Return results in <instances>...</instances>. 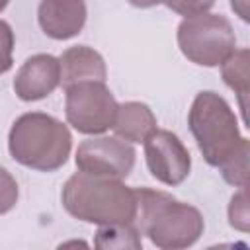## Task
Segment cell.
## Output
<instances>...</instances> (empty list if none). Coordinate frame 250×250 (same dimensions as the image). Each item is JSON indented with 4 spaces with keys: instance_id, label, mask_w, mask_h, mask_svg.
<instances>
[{
    "instance_id": "6da1fadb",
    "label": "cell",
    "mask_w": 250,
    "mask_h": 250,
    "mask_svg": "<svg viewBox=\"0 0 250 250\" xmlns=\"http://www.w3.org/2000/svg\"><path fill=\"white\" fill-rule=\"evenodd\" d=\"M188 127L203 160L219 168L227 184L246 188L250 141L242 137L229 102L213 90H201L188 111Z\"/></svg>"
},
{
    "instance_id": "7a4b0ae2",
    "label": "cell",
    "mask_w": 250,
    "mask_h": 250,
    "mask_svg": "<svg viewBox=\"0 0 250 250\" xmlns=\"http://www.w3.org/2000/svg\"><path fill=\"white\" fill-rule=\"evenodd\" d=\"M135 197L137 215L133 225L156 248L182 250L201 238L205 221L197 207L152 188H135Z\"/></svg>"
},
{
    "instance_id": "3957f363",
    "label": "cell",
    "mask_w": 250,
    "mask_h": 250,
    "mask_svg": "<svg viewBox=\"0 0 250 250\" xmlns=\"http://www.w3.org/2000/svg\"><path fill=\"white\" fill-rule=\"evenodd\" d=\"M61 203L70 217L98 227L127 225L137 215L135 188L117 178L92 176L80 170L64 182Z\"/></svg>"
},
{
    "instance_id": "277c9868",
    "label": "cell",
    "mask_w": 250,
    "mask_h": 250,
    "mask_svg": "<svg viewBox=\"0 0 250 250\" xmlns=\"http://www.w3.org/2000/svg\"><path fill=\"white\" fill-rule=\"evenodd\" d=\"M72 150V135L68 127L43 111H27L20 115L8 133L10 156L37 172H57L62 168Z\"/></svg>"
},
{
    "instance_id": "5b68a950",
    "label": "cell",
    "mask_w": 250,
    "mask_h": 250,
    "mask_svg": "<svg viewBox=\"0 0 250 250\" xmlns=\"http://www.w3.org/2000/svg\"><path fill=\"white\" fill-rule=\"evenodd\" d=\"M182 55L199 66H219L236 49L234 27L223 14H197L184 18L176 31Z\"/></svg>"
},
{
    "instance_id": "8992f818",
    "label": "cell",
    "mask_w": 250,
    "mask_h": 250,
    "mask_svg": "<svg viewBox=\"0 0 250 250\" xmlns=\"http://www.w3.org/2000/svg\"><path fill=\"white\" fill-rule=\"evenodd\" d=\"M119 104L105 82L88 80L64 88L66 123L82 135H102L113 127Z\"/></svg>"
},
{
    "instance_id": "52a82bcc",
    "label": "cell",
    "mask_w": 250,
    "mask_h": 250,
    "mask_svg": "<svg viewBox=\"0 0 250 250\" xmlns=\"http://www.w3.org/2000/svg\"><path fill=\"white\" fill-rule=\"evenodd\" d=\"M137 152L131 143L105 135H92L76 148V168L84 174L125 180L135 166Z\"/></svg>"
},
{
    "instance_id": "ba28073f",
    "label": "cell",
    "mask_w": 250,
    "mask_h": 250,
    "mask_svg": "<svg viewBox=\"0 0 250 250\" xmlns=\"http://www.w3.org/2000/svg\"><path fill=\"white\" fill-rule=\"evenodd\" d=\"M145 160L150 176L164 186H180L191 170V156L180 137L168 129H156L146 137Z\"/></svg>"
},
{
    "instance_id": "9c48e42d",
    "label": "cell",
    "mask_w": 250,
    "mask_h": 250,
    "mask_svg": "<svg viewBox=\"0 0 250 250\" xmlns=\"http://www.w3.org/2000/svg\"><path fill=\"white\" fill-rule=\"evenodd\" d=\"M14 92L21 102H39L61 86L59 59L49 53H37L25 59L14 78Z\"/></svg>"
},
{
    "instance_id": "30bf717a",
    "label": "cell",
    "mask_w": 250,
    "mask_h": 250,
    "mask_svg": "<svg viewBox=\"0 0 250 250\" xmlns=\"http://www.w3.org/2000/svg\"><path fill=\"white\" fill-rule=\"evenodd\" d=\"M86 18V0H41L37 8L41 31L55 41L76 37L84 29Z\"/></svg>"
},
{
    "instance_id": "8fae6325",
    "label": "cell",
    "mask_w": 250,
    "mask_h": 250,
    "mask_svg": "<svg viewBox=\"0 0 250 250\" xmlns=\"http://www.w3.org/2000/svg\"><path fill=\"white\" fill-rule=\"evenodd\" d=\"M59 64H61V86L62 88H68L78 82H88V80L105 82L107 78V66H105L104 57L88 45L68 47L59 57Z\"/></svg>"
},
{
    "instance_id": "7c38bea8",
    "label": "cell",
    "mask_w": 250,
    "mask_h": 250,
    "mask_svg": "<svg viewBox=\"0 0 250 250\" xmlns=\"http://www.w3.org/2000/svg\"><path fill=\"white\" fill-rule=\"evenodd\" d=\"M156 125H158L156 115L146 104L125 102V104H119L111 129L119 139L127 143H145L146 137L158 129Z\"/></svg>"
},
{
    "instance_id": "4fadbf2b",
    "label": "cell",
    "mask_w": 250,
    "mask_h": 250,
    "mask_svg": "<svg viewBox=\"0 0 250 250\" xmlns=\"http://www.w3.org/2000/svg\"><path fill=\"white\" fill-rule=\"evenodd\" d=\"M248 62H250V51L248 49H234V53L219 64L223 82L236 94L238 109L242 113V123L246 127H248V94H250Z\"/></svg>"
},
{
    "instance_id": "5bb4252c",
    "label": "cell",
    "mask_w": 250,
    "mask_h": 250,
    "mask_svg": "<svg viewBox=\"0 0 250 250\" xmlns=\"http://www.w3.org/2000/svg\"><path fill=\"white\" fill-rule=\"evenodd\" d=\"M94 246L102 250H141V232L133 223L127 225H102L96 230Z\"/></svg>"
},
{
    "instance_id": "9a60e30c",
    "label": "cell",
    "mask_w": 250,
    "mask_h": 250,
    "mask_svg": "<svg viewBox=\"0 0 250 250\" xmlns=\"http://www.w3.org/2000/svg\"><path fill=\"white\" fill-rule=\"evenodd\" d=\"M229 225L240 232L250 230V211H248V191L246 188H238V191L230 197L229 209Z\"/></svg>"
},
{
    "instance_id": "2e32d148",
    "label": "cell",
    "mask_w": 250,
    "mask_h": 250,
    "mask_svg": "<svg viewBox=\"0 0 250 250\" xmlns=\"http://www.w3.org/2000/svg\"><path fill=\"white\" fill-rule=\"evenodd\" d=\"M18 199H20V188L16 178L4 166H0V215L10 213L16 207Z\"/></svg>"
},
{
    "instance_id": "e0dca14e",
    "label": "cell",
    "mask_w": 250,
    "mask_h": 250,
    "mask_svg": "<svg viewBox=\"0 0 250 250\" xmlns=\"http://www.w3.org/2000/svg\"><path fill=\"white\" fill-rule=\"evenodd\" d=\"M14 29L6 20H0V76L6 74L14 64Z\"/></svg>"
},
{
    "instance_id": "ac0fdd59",
    "label": "cell",
    "mask_w": 250,
    "mask_h": 250,
    "mask_svg": "<svg viewBox=\"0 0 250 250\" xmlns=\"http://www.w3.org/2000/svg\"><path fill=\"white\" fill-rule=\"evenodd\" d=\"M162 4L176 12L178 16L189 18V16H197V14H205L215 6V0H162Z\"/></svg>"
},
{
    "instance_id": "d6986e66",
    "label": "cell",
    "mask_w": 250,
    "mask_h": 250,
    "mask_svg": "<svg viewBox=\"0 0 250 250\" xmlns=\"http://www.w3.org/2000/svg\"><path fill=\"white\" fill-rule=\"evenodd\" d=\"M230 8H232V12H234L242 21H248V20H250L248 0H230Z\"/></svg>"
},
{
    "instance_id": "ffe728a7",
    "label": "cell",
    "mask_w": 250,
    "mask_h": 250,
    "mask_svg": "<svg viewBox=\"0 0 250 250\" xmlns=\"http://www.w3.org/2000/svg\"><path fill=\"white\" fill-rule=\"evenodd\" d=\"M127 2L135 8H152V6L162 4V0H127Z\"/></svg>"
},
{
    "instance_id": "44dd1931",
    "label": "cell",
    "mask_w": 250,
    "mask_h": 250,
    "mask_svg": "<svg viewBox=\"0 0 250 250\" xmlns=\"http://www.w3.org/2000/svg\"><path fill=\"white\" fill-rule=\"evenodd\" d=\"M8 4H10V0H0V14L6 10V6H8Z\"/></svg>"
}]
</instances>
